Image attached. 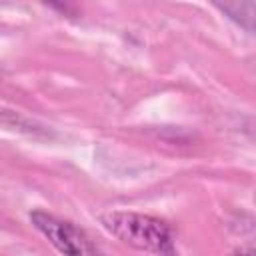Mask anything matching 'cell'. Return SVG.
<instances>
[{
	"instance_id": "6da1fadb",
	"label": "cell",
	"mask_w": 256,
	"mask_h": 256,
	"mask_svg": "<svg viewBox=\"0 0 256 256\" xmlns=\"http://www.w3.org/2000/svg\"><path fill=\"white\" fill-rule=\"evenodd\" d=\"M100 220L104 228L126 246L154 256H178L170 228L154 216L116 210L104 214Z\"/></svg>"
},
{
	"instance_id": "7a4b0ae2",
	"label": "cell",
	"mask_w": 256,
	"mask_h": 256,
	"mask_svg": "<svg viewBox=\"0 0 256 256\" xmlns=\"http://www.w3.org/2000/svg\"><path fill=\"white\" fill-rule=\"evenodd\" d=\"M30 220L48 238V242L54 248H58L64 256H102L92 238L72 222L60 220L42 210L30 212Z\"/></svg>"
},
{
	"instance_id": "3957f363",
	"label": "cell",
	"mask_w": 256,
	"mask_h": 256,
	"mask_svg": "<svg viewBox=\"0 0 256 256\" xmlns=\"http://www.w3.org/2000/svg\"><path fill=\"white\" fill-rule=\"evenodd\" d=\"M222 12H226L232 20H236L240 26H244L246 30H254V8L256 4L252 0H240V2H224V4H216Z\"/></svg>"
},
{
	"instance_id": "277c9868",
	"label": "cell",
	"mask_w": 256,
	"mask_h": 256,
	"mask_svg": "<svg viewBox=\"0 0 256 256\" xmlns=\"http://www.w3.org/2000/svg\"><path fill=\"white\" fill-rule=\"evenodd\" d=\"M228 256H254V248L248 244V246H242V248H236L234 252H230Z\"/></svg>"
}]
</instances>
